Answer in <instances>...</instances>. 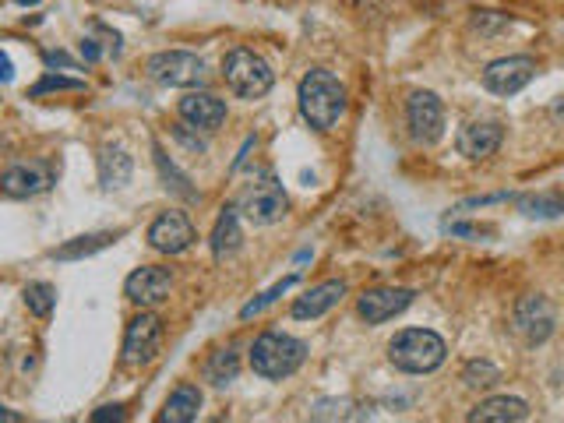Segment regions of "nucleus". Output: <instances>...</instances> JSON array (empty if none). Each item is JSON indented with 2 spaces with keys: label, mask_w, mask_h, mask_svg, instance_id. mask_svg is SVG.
Masks as SVG:
<instances>
[{
  "label": "nucleus",
  "mask_w": 564,
  "mask_h": 423,
  "mask_svg": "<svg viewBox=\"0 0 564 423\" xmlns=\"http://www.w3.org/2000/svg\"><path fill=\"white\" fill-rule=\"evenodd\" d=\"M297 103H300V117H304L314 131H332L342 113H346V89H342V82L332 71L314 67V71H307V75L300 78Z\"/></svg>",
  "instance_id": "1"
},
{
  "label": "nucleus",
  "mask_w": 564,
  "mask_h": 423,
  "mask_svg": "<svg viewBox=\"0 0 564 423\" xmlns=\"http://www.w3.org/2000/svg\"><path fill=\"white\" fill-rule=\"evenodd\" d=\"M307 342L293 339L286 332H261L251 346V371L265 381H282L304 367Z\"/></svg>",
  "instance_id": "2"
},
{
  "label": "nucleus",
  "mask_w": 564,
  "mask_h": 423,
  "mask_svg": "<svg viewBox=\"0 0 564 423\" xmlns=\"http://www.w3.org/2000/svg\"><path fill=\"white\" fill-rule=\"evenodd\" d=\"M448 346L431 328H406L388 342V360L406 374H431L445 364Z\"/></svg>",
  "instance_id": "3"
},
{
  "label": "nucleus",
  "mask_w": 564,
  "mask_h": 423,
  "mask_svg": "<svg viewBox=\"0 0 564 423\" xmlns=\"http://www.w3.org/2000/svg\"><path fill=\"white\" fill-rule=\"evenodd\" d=\"M223 78L240 99H261L272 92L275 71L261 53L247 50V46H233L223 57Z\"/></svg>",
  "instance_id": "4"
},
{
  "label": "nucleus",
  "mask_w": 564,
  "mask_h": 423,
  "mask_svg": "<svg viewBox=\"0 0 564 423\" xmlns=\"http://www.w3.org/2000/svg\"><path fill=\"white\" fill-rule=\"evenodd\" d=\"M240 216H247L254 226H272L290 212V198L282 191V184L275 180V173H261L237 201Z\"/></svg>",
  "instance_id": "5"
},
{
  "label": "nucleus",
  "mask_w": 564,
  "mask_h": 423,
  "mask_svg": "<svg viewBox=\"0 0 564 423\" xmlns=\"http://www.w3.org/2000/svg\"><path fill=\"white\" fill-rule=\"evenodd\" d=\"M145 71H149L152 82L170 85V89H194V85L205 82V60H201L198 53H187V50L152 53Z\"/></svg>",
  "instance_id": "6"
},
{
  "label": "nucleus",
  "mask_w": 564,
  "mask_h": 423,
  "mask_svg": "<svg viewBox=\"0 0 564 423\" xmlns=\"http://www.w3.org/2000/svg\"><path fill=\"white\" fill-rule=\"evenodd\" d=\"M512 328L522 335L526 346H543L557 328V307L550 304L543 293H529V297H522L519 304H515Z\"/></svg>",
  "instance_id": "7"
},
{
  "label": "nucleus",
  "mask_w": 564,
  "mask_h": 423,
  "mask_svg": "<svg viewBox=\"0 0 564 423\" xmlns=\"http://www.w3.org/2000/svg\"><path fill=\"white\" fill-rule=\"evenodd\" d=\"M159 349H163V321L149 311L134 314L124 332V364L145 367L159 357Z\"/></svg>",
  "instance_id": "8"
},
{
  "label": "nucleus",
  "mask_w": 564,
  "mask_h": 423,
  "mask_svg": "<svg viewBox=\"0 0 564 423\" xmlns=\"http://www.w3.org/2000/svg\"><path fill=\"white\" fill-rule=\"evenodd\" d=\"M406 124L416 145H434L445 134V103L434 92H413L406 99Z\"/></svg>",
  "instance_id": "9"
},
{
  "label": "nucleus",
  "mask_w": 564,
  "mask_h": 423,
  "mask_svg": "<svg viewBox=\"0 0 564 423\" xmlns=\"http://www.w3.org/2000/svg\"><path fill=\"white\" fill-rule=\"evenodd\" d=\"M536 60L533 57H501V60H490L483 67V89L494 92V96H515L522 92L529 82L536 78Z\"/></svg>",
  "instance_id": "10"
},
{
  "label": "nucleus",
  "mask_w": 564,
  "mask_h": 423,
  "mask_svg": "<svg viewBox=\"0 0 564 423\" xmlns=\"http://www.w3.org/2000/svg\"><path fill=\"white\" fill-rule=\"evenodd\" d=\"M416 293L406 290V286H378V290H364L357 300V314L367 321V325H385L395 314H402L409 304H413Z\"/></svg>",
  "instance_id": "11"
},
{
  "label": "nucleus",
  "mask_w": 564,
  "mask_h": 423,
  "mask_svg": "<svg viewBox=\"0 0 564 423\" xmlns=\"http://www.w3.org/2000/svg\"><path fill=\"white\" fill-rule=\"evenodd\" d=\"M170 290H173L170 272L159 265H141L138 272H131L124 282V297L138 307H159L170 297Z\"/></svg>",
  "instance_id": "12"
},
{
  "label": "nucleus",
  "mask_w": 564,
  "mask_h": 423,
  "mask_svg": "<svg viewBox=\"0 0 564 423\" xmlns=\"http://www.w3.org/2000/svg\"><path fill=\"white\" fill-rule=\"evenodd\" d=\"M194 240L198 237H194L191 219H187L184 212H177V208H173V212H163V216L149 226V247L159 254H184Z\"/></svg>",
  "instance_id": "13"
},
{
  "label": "nucleus",
  "mask_w": 564,
  "mask_h": 423,
  "mask_svg": "<svg viewBox=\"0 0 564 423\" xmlns=\"http://www.w3.org/2000/svg\"><path fill=\"white\" fill-rule=\"evenodd\" d=\"M177 113L194 131H219L226 120V103L212 92H187L177 103Z\"/></svg>",
  "instance_id": "14"
},
{
  "label": "nucleus",
  "mask_w": 564,
  "mask_h": 423,
  "mask_svg": "<svg viewBox=\"0 0 564 423\" xmlns=\"http://www.w3.org/2000/svg\"><path fill=\"white\" fill-rule=\"evenodd\" d=\"M501 138H505V131H501L498 120H473V124H466L459 131L455 149H459V156H466L476 163V159L494 156V152L501 149Z\"/></svg>",
  "instance_id": "15"
},
{
  "label": "nucleus",
  "mask_w": 564,
  "mask_h": 423,
  "mask_svg": "<svg viewBox=\"0 0 564 423\" xmlns=\"http://www.w3.org/2000/svg\"><path fill=\"white\" fill-rule=\"evenodd\" d=\"M50 184L53 173L43 163H15L4 170V180H0L8 198H32V194H43Z\"/></svg>",
  "instance_id": "16"
},
{
  "label": "nucleus",
  "mask_w": 564,
  "mask_h": 423,
  "mask_svg": "<svg viewBox=\"0 0 564 423\" xmlns=\"http://www.w3.org/2000/svg\"><path fill=\"white\" fill-rule=\"evenodd\" d=\"M346 297V282L342 279H328L321 282V286H314V290H307L304 297L293 300V318L297 321H314V318H325L328 311H332L339 300Z\"/></svg>",
  "instance_id": "17"
},
{
  "label": "nucleus",
  "mask_w": 564,
  "mask_h": 423,
  "mask_svg": "<svg viewBox=\"0 0 564 423\" xmlns=\"http://www.w3.org/2000/svg\"><path fill=\"white\" fill-rule=\"evenodd\" d=\"M529 416V406L515 395H490L466 413L469 423H519Z\"/></svg>",
  "instance_id": "18"
},
{
  "label": "nucleus",
  "mask_w": 564,
  "mask_h": 423,
  "mask_svg": "<svg viewBox=\"0 0 564 423\" xmlns=\"http://www.w3.org/2000/svg\"><path fill=\"white\" fill-rule=\"evenodd\" d=\"M131 173H134V163L131 156H127V149H120V145H103L99 149V184H103V191H120V187L131 184Z\"/></svg>",
  "instance_id": "19"
},
{
  "label": "nucleus",
  "mask_w": 564,
  "mask_h": 423,
  "mask_svg": "<svg viewBox=\"0 0 564 423\" xmlns=\"http://www.w3.org/2000/svg\"><path fill=\"white\" fill-rule=\"evenodd\" d=\"M240 244H244V230H240V208L226 205L223 216L216 219V230H212V254L223 261V258H230V254H237Z\"/></svg>",
  "instance_id": "20"
},
{
  "label": "nucleus",
  "mask_w": 564,
  "mask_h": 423,
  "mask_svg": "<svg viewBox=\"0 0 564 423\" xmlns=\"http://www.w3.org/2000/svg\"><path fill=\"white\" fill-rule=\"evenodd\" d=\"M198 413H201V388L191 385V381H184V385L173 388V395L166 399L159 420L163 423H191V420H198Z\"/></svg>",
  "instance_id": "21"
},
{
  "label": "nucleus",
  "mask_w": 564,
  "mask_h": 423,
  "mask_svg": "<svg viewBox=\"0 0 564 423\" xmlns=\"http://www.w3.org/2000/svg\"><path fill=\"white\" fill-rule=\"evenodd\" d=\"M519 212L526 219H561L564 216V191H536V194H522Z\"/></svg>",
  "instance_id": "22"
},
{
  "label": "nucleus",
  "mask_w": 564,
  "mask_h": 423,
  "mask_svg": "<svg viewBox=\"0 0 564 423\" xmlns=\"http://www.w3.org/2000/svg\"><path fill=\"white\" fill-rule=\"evenodd\" d=\"M237 374H240V353L233 346H226V349H216L212 357H208V364H205V378L212 381L216 388H226L230 381H237Z\"/></svg>",
  "instance_id": "23"
},
{
  "label": "nucleus",
  "mask_w": 564,
  "mask_h": 423,
  "mask_svg": "<svg viewBox=\"0 0 564 423\" xmlns=\"http://www.w3.org/2000/svg\"><path fill=\"white\" fill-rule=\"evenodd\" d=\"M120 233H89V237H75V240H67L64 247H57L53 251V258L60 261H78V258H89V254L103 251V247L117 244Z\"/></svg>",
  "instance_id": "24"
},
{
  "label": "nucleus",
  "mask_w": 564,
  "mask_h": 423,
  "mask_svg": "<svg viewBox=\"0 0 564 423\" xmlns=\"http://www.w3.org/2000/svg\"><path fill=\"white\" fill-rule=\"evenodd\" d=\"M462 381H466V388H473V392H490V388L501 381V371L490 360H469L466 367H462Z\"/></svg>",
  "instance_id": "25"
},
{
  "label": "nucleus",
  "mask_w": 564,
  "mask_h": 423,
  "mask_svg": "<svg viewBox=\"0 0 564 423\" xmlns=\"http://www.w3.org/2000/svg\"><path fill=\"white\" fill-rule=\"evenodd\" d=\"M25 297V307H29L36 318H50L53 307H57V290H53L50 282H29L22 290Z\"/></svg>",
  "instance_id": "26"
},
{
  "label": "nucleus",
  "mask_w": 564,
  "mask_h": 423,
  "mask_svg": "<svg viewBox=\"0 0 564 423\" xmlns=\"http://www.w3.org/2000/svg\"><path fill=\"white\" fill-rule=\"evenodd\" d=\"M293 286H297V275H286V279H282V282H275V286H272V290H268V293H261V297H254L251 304H244V311H240V318H244V321L258 318V314L265 311V307H272L275 300H279L282 293H290Z\"/></svg>",
  "instance_id": "27"
},
{
  "label": "nucleus",
  "mask_w": 564,
  "mask_h": 423,
  "mask_svg": "<svg viewBox=\"0 0 564 423\" xmlns=\"http://www.w3.org/2000/svg\"><path fill=\"white\" fill-rule=\"evenodd\" d=\"M46 92H85V82L82 78H64V75H43L36 85H32L29 96L32 99H43Z\"/></svg>",
  "instance_id": "28"
},
{
  "label": "nucleus",
  "mask_w": 564,
  "mask_h": 423,
  "mask_svg": "<svg viewBox=\"0 0 564 423\" xmlns=\"http://www.w3.org/2000/svg\"><path fill=\"white\" fill-rule=\"evenodd\" d=\"M505 25H512V18L501 15V11H473V29L483 32V36H494V32H501Z\"/></svg>",
  "instance_id": "29"
},
{
  "label": "nucleus",
  "mask_w": 564,
  "mask_h": 423,
  "mask_svg": "<svg viewBox=\"0 0 564 423\" xmlns=\"http://www.w3.org/2000/svg\"><path fill=\"white\" fill-rule=\"evenodd\" d=\"M156 163H159V170H163V177L173 180V184H170L173 191L184 194V198H198V194H194V187H187V177H180V173H177V166L166 163V156H163V149H159V145H156Z\"/></svg>",
  "instance_id": "30"
},
{
  "label": "nucleus",
  "mask_w": 564,
  "mask_h": 423,
  "mask_svg": "<svg viewBox=\"0 0 564 423\" xmlns=\"http://www.w3.org/2000/svg\"><path fill=\"white\" fill-rule=\"evenodd\" d=\"M445 230L452 233V237H473V240L494 237V226H480V223H452V219H448Z\"/></svg>",
  "instance_id": "31"
},
{
  "label": "nucleus",
  "mask_w": 564,
  "mask_h": 423,
  "mask_svg": "<svg viewBox=\"0 0 564 423\" xmlns=\"http://www.w3.org/2000/svg\"><path fill=\"white\" fill-rule=\"evenodd\" d=\"M120 423V420H127V413H124V406H103V409H96L92 413V423Z\"/></svg>",
  "instance_id": "32"
},
{
  "label": "nucleus",
  "mask_w": 564,
  "mask_h": 423,
  "mask_svg": "<svg viewBox=\"0 0 564 423\" xmlns=\"http://www.w3.org/2000/svg\"><path fill=\"white\" fill-rule=\"evenodd\" d=\"M512 194L508 191H501V194H487V198H469V201H462L455 212H466V208H483V205H494V201H508Z\"/></svg>",
  "instance_id": "33"
},
{
  "label": "nucleus",
  "mask_w": 564,
  "mask_h": 423,
  "mask_svg": "<svg viewBox=\"0 0 564 423\" xmlns=\"http://www.w3.org/2000/svg\"><path fill=\"white\" fill-rule=\"evenodd\" d=\"M184 127H187V124H177V127H173V138H177V141H184L187 149H194V152H205V141H201V138H194V134H187Z\"/></svg>",
  "instance_id": "34"
},
{
  "label": "nucleus",
  "mask_w": 564,
  "mask_h": 423,
  "mask_svg": "<svg viewBox=\"0 0 564 423\" xmlns=\"http://www.w3.org/2000/svg\"><path fill=\"white\" fill-rule=\"evenodd\" d=\"M82 57L89 60V64H96V60L103 57V50H99L96 36H85V39H82Z\"/></svg>",
  "instance_id": "35"
},
{
  "label": "nucleus",
  "mask_w": 564,
  "mask_h": 423,
  "mask_svg": "<svg viewBox=\"0 0 564 423\" xmlns=\"http://www.w3.org/2000/svg\"><path fill=\"white\" fill-rule=\"evenodd\" d=\"M46 64H50V67H67V71H78V64H75V60H71V57H67V53H46Z\"/></svg>",
  "instance_id": "36"
},
{
  "label": "nucleus",
  "mask_w": 564,
  "mask_h": 423,
  "mask_svg": "<svg viewBox=\"0 0 564 423\" xmlns=\"http://www.w3.org/2000/svg\"><path fill=\"white\" fill-rule=\"evenodd\" d=\"M0 64H4V82H11V78H15V71H11V57H4Z\"/></svg>",
  "instance_id": "37"
},
{
  "label": "nucleus",
  "mask_w": 564,
  "mask_h": 423,
  "mask_svg": "<svg viewBox=\"0 0 564 423\" xmlns=\"http://www.w3.org/2000/svg\"><path fill=\"white\" fill-rule=\"evenodd\" d=\"M0 416H4V420H8V423H15V420H18L15 409H0Z\"/></svg>",
  "instance_id": "38"
},
{
  "label": "nucleus",
  "mask_w": 564,
  "mask_h": 423,
  "mask_svg": "<svg viewBox=\"0 0 564 423\" xmlns=\"http://www.w3.org/2000/svg\"><path fill=\"white\" fill-rule=\"evenodd\" d=\"M15 4H18V8H36L39 0H15Z\"/></svg>",
  "instance_id": "39"
}]
</instances>
